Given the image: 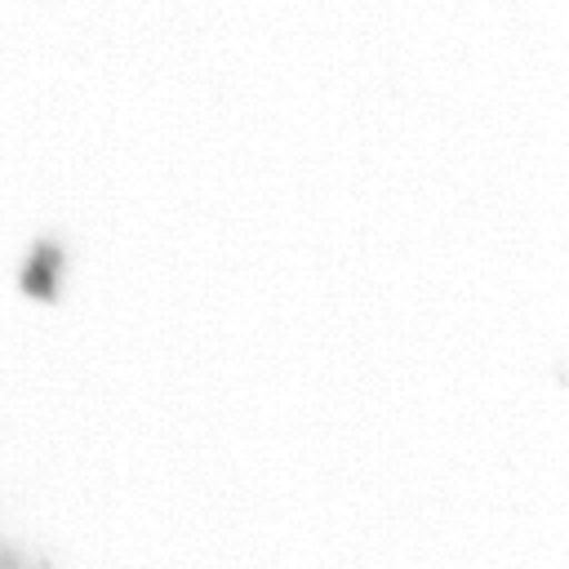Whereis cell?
Listing matches in <instances>:
<instances>
[{"instance_id": "1", "label": "cell", "mask_w": 569, "mask_h": 569, "mask_svg": "<svg viewBox=\"0 0 569 569\" xmlns=\"http://www.w3.org/2000/svg\"><path fill=\"white\" fill-rule=\"evenodd\" d=\"M62 262H67V253H62L58 240H36L27 262H22V271H18V289L27 298H36V302H53L58 284H62Z\"/></svg>"}]
</instances>
